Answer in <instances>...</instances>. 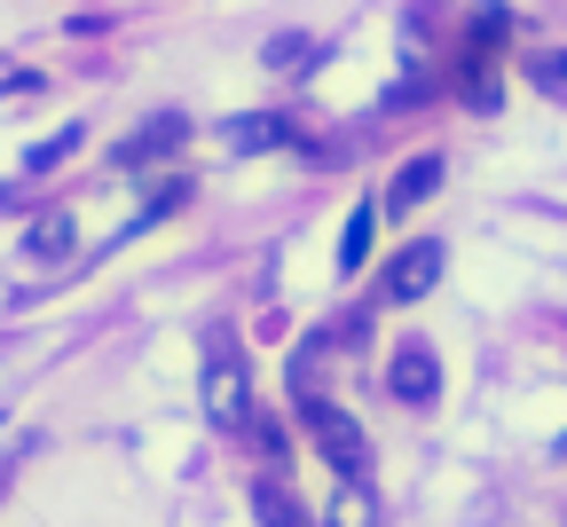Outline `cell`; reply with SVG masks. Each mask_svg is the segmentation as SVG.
<instances>
[{"instance_id": "cell-14", "label": "cell", "mask_w": 567, "mask_h": 527, "mask_svg": "<svg viewBox=\"0 0 567 527\" xmlns=\"http://www.w3.org/2000/svg\"><path fill=\"white\" fill-rule=\"evenodd\" d=\"M339 527H371V496H363V480H347V496H339Z\"/></svg>"}, {"instance_id": "cell-3", "label": "cell", "mask_w": 567, "mask_h": 527, "mask_svg": "<svg viewBox=\"0 0 567 527\" xmlns=\"http://www.w3.org/2000/svg\"><path fill=\"white\" fill-rule=\"evenodd\" d=\"M386 394H394V402H410V410H425V402L442 394V354L425 347V339H402V347H394V362H386Z\"/></svg>"}, {"instance_id": "cell-8", "label": "cell", "mask_w": 567, "mask_h": 527, "mask_svg": "<svg viewBox=\"0 0 567 527\" xmlns=\"http://www.w3.org/2000/svg\"><path fill=\"white\" fill-rule=\"evenodd\" d=\"M71 245H80V229H71V213H48V220H32V237H24V252H32V260H63Z\"/></svg>"}, {"instance_id": "cell-9", "label": "cell", "mask_w": 567, "mask_h": 527, "mask_svg": "<svg viewBox=\"0 0 567 527\" xmlns=\"http://www.w3.org/2000/svg\"><path fill=\"white\" fill-rule=\"evenodd\" d=\"M229 142L237 149H276V142H292V126H284L276 111H252V118H229Z\"/></svg>"}, {"instance_id": "cell-2", "label": "cell", "mask_w": 567, "mask_h": 527, "mask_svg": "<svg viewBox=\"0 0 567 527\" xmlns=\"http://www.w3.org/2000/svg\"><path fill=\"white\" fill-rule=\"evenodd\" d=\"M205 417L221 433H237L252 417V379H245V362H237V347L221 331H213V347H205Z\"/></svg>"}, {"instance_id": "cell-11", "label": "cell", "mask_w": 567, "mask_h": 527, "mask_svg": "<svg viewBox=\"0 0 567 527\" xmlns=\"http://www.w3.org/2000/svg\"><path fill=\"white\" fill-rule=\"evenodd\" d=\"M528 80H536L551 103H567V48H536V55H528Z\"/></svg>"}, {"instance_id": "cell-4", "label": "cell", "mask_w": 567, "mask_h": 527, "mask_svg": "<svg viewBox=\"0 0 567 527\" xmlns=\"http://www.w3.org/2000/svg\"><path fill=\"white\" fill-rule=\"evenodd\" d=\"M442 245L434 237H417V245H402L394 252V268H386V299H425V291H434V276H442Z\"/></svg>"}, {"instance_id": "cell-7", "label": "cell", "mask_w": 567, "mask_h": 527, "mask_svg": "<svg viewBox=\"0 0 567 527\" xmlns=\"http://www.w3.org/2000/svg\"><path fill=\"white\" fill-rule=\"evenodd\" d=\"M371 237H379V205H354L347 229H339V276H354V268L371 260Z\"/></svg>"}, {"instance_id": "cell-5", "label": "cell", "mask_w": 567, "mask_h": 527, "mask_svg": "<svg viewBox=\"0 0 567 527\" xmlns=\"http://www.w3.org/2000/svg\"><path fill=\"white\" fill-rule=\"evenodd\" d=\"M434 189H442V158H410V166L394 174V189H386V205H379V213H410V205H425Z\"/></svg>"}, {"instance_id": "cell-10", "label": "cell", "mask_w": 567, "mask_h": 527, "mask_svg": "<svg viewBox=\"0 0 567 527\" xmlns=\"http://www.w3.org/2000/svg\"><path fill=\"white\" fill-rule=\"evenodd\" d=\"M80 142H87V126H55V134H48L40 149H24V174H48V166H63V158H71Z\"/></svg>"}, {"instance_id": "cell-6", "label": "cell", "mask_w": 567, "mask_h": 527, "mask_svg": "<svg viewBox=\"0 0 567 527\" xmlns=\"http://www.w3.org/2000/svg\"><path fill=\"white\" fill-rule=\"evenodd\" d=\"M182 134H189V118H182V111H158V118L142 126V134H126V149H118V166H151L158 149H166V142H182Z\"/></svg>"}, {"instance_id": "cell-13", "label": "cell", "mask_w": 567, "mask_h": 527, "mask_svg": "<svg viewBox=\"0 0 567 527\" xmlns=\"http://www.w3.org/2000/svg\"><path fill=\"white\" fill-rule=\"evenodd\" d=\"M174 205H189V182H166V189H158L151 205H142V213H134V229H151V220H166ZM134 229H126V237H134ZM126 237H118V245H126Z\"/></svg>"}, {"instance_id": "cell-12", "label": "cell", "mask_w": 567, "mask_h": 527, "mask_svg": "<svg viewBox=\"0 0 567 527\" xmlns=\"http://www.w3.org/2000/svg\"><path fill=\"white\" fill-rule=\"evenodd\" d=\"M252 504H260V519H268V527H316V519H308L292 496L276 488V480H260V488H252Z\"/></svg>"}, {"instance_id": "cell-1", "label": "cell", "mask_w": 567, "mask_h": 527, "mask_svg": "<svg viewBox=\"0 0 567 527\" xmlns=\"http://www.w3.org/2000/svg\"><path fill=\"white\" fill-rule=\"evenodd\" d=\"M300 425H308V441L323 448V465H331L339 480H363V473H371V433L354 425L339 402H300Z\"/></svg>"}]
</instances>
